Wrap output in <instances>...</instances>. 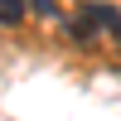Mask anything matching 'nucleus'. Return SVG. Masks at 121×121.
<instances>
[{
  "mask_svg": "<svg viewBox=\"0 0 121 121\" xmlns=\"http://www.w3.org/2000/svg\"><path fill=\"white\" fill-rule=\"evenodd\" d=\"M68 34L73 39H92V34H107L121 44V10L116 5H82L78 19H68Z\"/></svg>",
  "mask_w": 121,
  "mask_h": 121,
  "instance_id": "obj_1",
  "label": "nucleus"
},
{
  "mask_svg": "<svg viewBox=\"0 0 121 121\" xmlns=\"http://www.w3.org/2000/svg\"><path fill=\"white\" fill-rule=\"evenodd\" d=\"M24 15H29V10H24V0H0V24H5V29H15Z\"/></svg>",
  "mask_w": 121,
  "mask_h": 121,
  "instance_id": "obj_2",
  "label": "nucleus"
},
{
  "mask_svg": "<svg viewBox=\"0 0 121 121\" xmlns=\"http://www.w3.org/2000/svg\"><path fill=\"white\" fill-rule=\"evenodd\" d=\"M24 10H34L39 19H63V5L58 0H24Z\"/></svg>",
  "mask_w": 121,
  "mask_h": 121,
  "instance_id": "obj_3",
  "label": "nucleus"
}]
</instances>
